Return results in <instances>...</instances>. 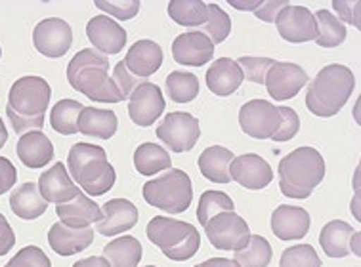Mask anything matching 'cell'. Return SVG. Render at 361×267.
Returning <instances> with one entry per match:
<instances>
[{"instance_id":"obj_31","label":"cell","mask_w":361,"mask_h":267,"mask_svg":"<svg viewBox=\"0 0 361 267\" xmlns=\"http://www.w3.org/2000/svg\"><path fill=\"white\" fill-rule=\"evenodd\" d=\"M134 166L142 176H155L163 170H171V155L157 144H142L134 153Z\"/></svg>"},{"instance_id":"obj_34","label":"cell","mask_w":361,"mask_h":267,"mask_svg":"<svg viewBox=\"0 0 361 267\" xmlns=\"http://www.w3.org/2000/svg\"><path fill=\"white\" fill-rule=\"evenodd\" d=\"M85 109V105L75 99H61L54 105L50 111V124L58 134L71 136L77 134V123H79L80 113Z\"/></svg>"},{"instance_id":"obj_47","label":"cell","mask_w":361,"mask_h":267,"mask_svg":"<svg viewBox=\"0 0 361 267\" xmlns=\"http://www.w3.org/2000/svg\"><path fill=\"white\" fill-rule=\"evenodd\" d=\"M287 4L289 2H285V0H268V2H262V6L258 8V10H255V15H257L258 20L276 23L277 13L281 12Z\"/></svg>"},{"instance_id":"obj_26","label":"cell","mask_w":361,"mask_h":267,"mask_svg":"<svg viewBox=\"0 0 361 267\" xmlns=\"http://www.w3.org/2000/svg\"><path fill=\"white\" fill-rule=\"evenodd\" d=\"M235 155L222 145H212L201 153L199 156V170L209 182L230 183V166Z\"/></svg>"},{"instance_id":"obj_6","label":"cell","mask_w":361,"mask_h":267,"mask_svg":"<svg viewBox=\"0 0 361 267\" xmlns=\"http://www.w3.org/2000/svg\"><path fill=\"white\" fill-rule=\"evenodd\" d=\"M145 233L149 241L163 250L166 258L174 261H185L197 254L201 247L199 231L191 223L172 220L166 216H155L147 223Z\"/></svg>"},{"instance_id":"obj_35","label":"cell","mask_w":361,"mask_h":267,"mask_svg":"<svg viewBox=\"0 0 361 267\" xmlns=\"http://www.w3.org/2000/svg\"><path fill=\"white\" fill-rule=\"evenodd\" d=\"M166 94L174 104H190L197 98L199 78L193 73L172 71L166 77Z\"/></svg>"},{"instance_id":"obj_30","label":"cell","mask_w":361,"mask_h":267,"mask_svg":"<svg viewBox=\"0 0 361 267\" xmlns=\"http://www.w3.org/2000/svg\"><path fill=\"white\" fill-rule=\"evenodd\" d=\"M104 258L111 267H138L142 260V244L136 237L123 235L104 248Z\"/></svg>"},{"instance_id":"obj_14","label":"cell","mask_w":361,"mask_h":267,"mask_svg":"<svg viewBox=\"0 0 361 267\" xmlns=\"http://www.w3.org/2000/svg\"><path fill=\"white\" fill-rule=\"evenodd\" d=\"M128 101V115L132 123L138 124L142 128L152 126L164 111V98L163 92L157 85L153 82H142L136 86V90L130 94Z\"/></svg>"},{"instance_id":"obj_55","label":"cell","mask_w":361,"mask_h":267,"mask_svg":"<svg viewBox=\"0 0 361 267\" xmlns=\"http://www.w3.org/2000/svg\"><path fill=\"white\" fill-rule=\"evenodd\" d=\"M0 58H2V48H0Z\"/></svg>"},{"instance_id":"obj_2","label":"cell","mask_w":361,"mask_h":267,"mask_svg":"<svg viewBox=\"0 0 361 267\" xmlns=\"http://www.w3.org/2000/svg\"><path fill=\"white\" fill-rule=\"evenodd\" d=\"M67 80L73 90L85 94L86 98L102 104L123 101L121 92L109 77V59L94 48L80 50L67 66Z\"/></svg>"},{"instance_id":"obj_1","label":"cell","mask_w":361,"mask_h":267,"mask_svg":"<svg viewBox=\"0 0 361 267\" xmlns=\"http://www.w3.org/2000/svg\"><path fill=\"white\" fill-rule=\"evenodd\" d=\"M52 98V88L42 77H21L10 88L6 117L13 130L27 134L44 126V113Z\"/></svg>"},{"instance_id":"obj_50","label":"cell","mask_w":361,"mask_h":267,"mask_svg":"<svg viewBox=\"0 0 361 267\" xmlns=\"http://www.w3.org/2000/svg\"><path fill=\"white\" fill-rule=\"evenodd\" d=\"M199 267H239L233 260L228 258H210V260L199 263Z\"/></svg>"},{"instance_id":"obj_8","label":"cell","mask_w":361,"mask_h":267,"mask_svg":"<svg viewBox=\"0 0 361 267\" xmlns=\"http://www.w3.org/2000/svg\"><path fill=\"white\" fill-rule=\"evenodd\" d=\"M210 244L218 250H241L249 244L250 231L243 218L235 212H220L204 225Z\"/></svg>"},{"instance_id":"obj_44","label":"cell","mask_w":361,"mask_h":267,"mask_svg":"<svg viewBox=\"0 0 361 267\" xmlns=\"http://www.w3.org/2000/svg\"><path fill=\"white\" fill-rule=\"evenodd\" d=\"M111 78L113 82H115V86L118 88V92H121V96H123V101L130 98V94L136 90V86L142 85L140 78L132 77L130 73H128V69H126V66L123 61H118L117 66H115V71H113Z\"/></svg>"},{"instance_id":"obj_15","label":"cell","mask_w":361,"mask_h":267,"mask_svg":"<svg viewBox=\"0 0 361 267\" xmlns=\"http://www.w3.org/2000/svg\"><path fill=\"white\" fill-rule=\"evenodd\" d=\"M230 176L233 182L243 185L247 190H264L274 180V170L262 156L257 153L235 156L230 166Z\"/></svg>"},{"instance_id":"obj_57","label":"cell","mask_w":361,"mask_h":267,"mask_svg":"<svg viewBox=\"0 0 361 267\" xmlns=\"http://www.w3.org/2000/svg\"><path fill=\"white\" fill-rule=\"evenodd\" d=\"M195 267H199V266H195Z\"/></svg>"},{"instance_id":"obj_48","label":"cell","mask_w":361,"mask_h":267,"mask_svg":"<svg viewBox=\"0 0 361 267\" xmlns=\"http://www.w3.org/2000/svg\"><path fill=\"white\" fill-rule=\"evenodd\" d=\"M16 244V235L13 229L10 228V223L4 216L0 214V256H6Z\"/></svg>"},{"instance_id":"obj_22","label":"cell","mask_w":361,"mask_h":267,"mask_svg":"<svg viewBox=\"0 0 361 267\" xmlns=\"http://www.w3.org/2000/svg\"><path fill=\"white\" fill-rule=\"evenodd\" d=\"M56 214L61 220L63 225L67 228H90V223H98L104 214H102V206H98L92 199H88L85 193H77L75 199L63 204H58Z\"/></svg>"},{"instance_id":"obj_37","label":"cell","mask_w":361,"mask_h":267,"mask_svg":"<svg viewBox=\"0 0 361 267\" xmlns=\"http://www.w3.org/2000/svg\"><path fill=\"white\" fill-rule=\"evenodd\" d=\"M233 201L224 191H204L197 206V220L201 225H207L210 218L220 212H233Z\"/></svg>"},{"instance_id":"obj_51","label":"cell","mask_w":361,"mask_h":267,"mask_svg":"<svg viewBox=\"0 0 361 267\" xmlns=\"http://www.w3.org/2000/svg\"><path fill=\"white\" fill-rule=\"evenodd\" d=\"M230 4L233 8H237V10H243V12H247V10H258V8L262 6V0H255V2H239V0H230Z\"/></svg>"},{"instance_id":"obj_9","label":"cell","mask_w":361,"mask_h":267,"mask_svg":"<svg viewBox=\"0 0 361 267\" xmlns=\"http://www.w3.org/2000/svg\"><path fill=\"white\" fill-rule=\"evenodd\" d=\"M201 136V124L190 113L174 111L163 118L157 126V137L174 153L191 151Z\"/></svg>"},{"instance_id":"obj_52","label":"cell","mask_w":361,"mask_h":267,"mask_svg":"<svg viewBox=\"0 0 361 267\" xmlns=\"http://www.w3.org/2000/svg\"><path fill=\"white\" fill-rule=\"evenodd\" d=\"M350 250H354L355 256H360V231H355L352 241H350Z\"/></svg>"},{"instance_id":"obj_21","label":"cell","mask_w":361,"mask_h":267,"mask_svg":"<svg viewBox=\"0 0 361 267\" xmlns=\"http://www.w3.org/2000/svg\"><path fill=\"white\" fill-rule=\"evenodd\" d=\"M39 191L42 199L54 204H63L75 199L79 193V187L75 185L71 176L67 174L63 163H56L50 170H47L39 178Z\"/></svg>"},{"instance_id":"obj_16","label":"cell","mask_w":361,"mask_h":267,"mask_svg":"<svg viewBox=\"0 0 361 267\" xmlns=\"http://www.w3.org/2000/svg\"><path fill=\"white\" fill-rule=\"evenodd\" d=\"M86 37L92 42L94 50L104 56H115L126 44L125 27L118 25L107 15H96L86 25Z\"/></svg>"},{"instance_id":"obj_12","label":"cell","mask_w":361,"mask_h":267,"mask_svg":"<svg viewBox=\"0 0 361 267\" xmlns=\"http://www.w3.org/2000/svg\"><path fill=\"white\" fill-rule=\"evenodd\" d=\"M276 27L283 40L293 44H302L317 39V25H315L314 13L308 8L287 4L281 12L277 13Z\"/></svg>"},{"instance_id":"obj_39","label":"cell","mask_w":361,"mask_h":267,"mask_svg":"<svg viewBox=\"0 0 361 267\" xmlns=\"http://www.w3.org/2000/svg\"><path fill=\"white\" fill-rule=\"evenodd\" d=\"M279 267H322V260L310 244H296L281 254Z\"/></svg>"},{"instance_id":"obj_24","label":"cell","mask_w":361,"mask_h":267,"mask_svg":"<svg viewBox=\"0 0 361 267\" xmlns=\"http://www.w3.org/2000/svg\"><path fill=\"white\" fill-rule=\"evenodd\" d=\"M16 153L27 168H42L54 159V145L40 130H31L18 139Z\"/></svg>"},{"instance_id":"obj_4","label":"cell","mask_w":361,"mask_h":267,"mask_svg":"<svg viewBox=\"0 0 361 267\" xmlns=\"http://www.w3.org/2000/svg\"><path fill=\"white\" fill-rule=\"evenodd\" d=\"M277 170L283 195L308 199L325 178V161L314 147H298L283 159Z\"/></svg>"},{"instance_id":"obj_18","label":"cell","mask_w":361,"mask_h":267,"mask_svg":"<svg viewBox=\"0 0 361 267\" xmlns=\"http://www.w3.org/2000/svg\"><path fill=\"white\" fill-rule=\"evenodd\" d=\"M104 218L96 223V231L104 237H117L130 231L138 223V209L126 199H111L102 206Z\"/></svg>"},{"instance_id":"obj_43","label":"cell","mask_w":361,"mask_h":267,"mask_svg":"<svg viewBox=\"0 0 361 267\" xmlns=\"http://www.w3.org/2000/svg\"><path fill=\"white\" fill-rule=\"evenodd\" d=\"M96 6L113 18H117V20H132L140 12L138 0H109V2L96 0Z\"/></svg>"},{"instance_id":"obj_10","label":"cell","mask_w":361,"mask_h":267,"mask_svg":"<svg viewBox=\"0 0 361 267\" xmlns=\"http://www.w3.org/2000/svg\"><path fill=\"white\" fill-rule=\"evenodd\" d=\"M239 124L247 136L257 137V139H268L279 128L281 115H279L277 105L269 104L266 99H252L241 107Z\"/></svg>"},{"instance_id":"obj_46","label":"cell","mask_w":361,"mask_h":267,"mask_svg":"<svg viewBox=\"0 0 361 267\" xmlns=\"http://www.w3.org/2000/svg\"><path fill=\"white\" fill-rule=\"evenodd\" d=\"M18 180V172L8 159L0 156V195H4L8 191L12 190L13 183Z\"/></svg>"},{"instance_id":"obj_17","label":"cell","mask_w":361,"mask_h":267,"mask_svg":"<svg viewBox=\"0 0 361 267\" xmlns=\"http://www.w3.org/2000/svg\"><path fill=\"white\" fill-rule=\"evenodd\" d=\"M172 56L180 66L201 67L209 63L214 56V44L201 31H190L178 35L176 40L172 42Z\"/></svg>"},{"instance_id":"obj_33","label":"cell","mask_w":361,"mask_h":267,"mask_svg":"<svg viewBox=\"0 0 361 267\" xmlns=\"http://www.w3.org/2000/svg\"><path fill=\"white\" fill-rule=\"evenodd\" d=\"M169 15L182 27H203L209 20V4L203 0H172Z\"/></svg>"},{"instance_id":"obj_28","label":"cell","mask_w":361,"mask_h":267,"mask_svg":"<svg viewBox=\"0 0 361 267\" xmlns=\"http://www.w3.org/2000/svg\"><path fill=\"white\" fill-rule=\"evenodd\" d=\"M118 120L117 115L107 109H96V107H85L80 113L77 132L85 136L99 137V139H109L117 132Z\"/></svg>"},{"instance_id":"obj_45","label":"cell","mask_w":361,"mask_h":267,"mask_svg":"<svg viewBox=\"0 0 361 267\" xmlns=\"http://www.w3.org/2000/svg\"><path fill=\"white\" fill-rule=\"evenodd\" d=\"M333 8L338 13V20L346 21L348 25H354L355 29H361V21H360V8L361 2L360 0H335L333 2Z\"/></svg>"},{"instance_id":"obj_20","label":"cell","mask_w":361,"mask_h":267,"mask_svg":"<svg viewBox=\"0 0 361 267\" xmlns=\"http://www.w3.org/2000/svg\"><path fill=\"white\" fill-rule=\"evenodd\" d=\"M123 63H125L132 77L142 80V78L152 77L161 69V66H163V50L153 40H138L136 44L130 46V50L125 56Z\"/></svg>"},{"instance_id":"obj_41","label":"cell","mask_w":361,"mask_h":267,"mask_svg":"<svg viewBox=\"0 0 361 267\" xmlns=\"http://www.w3.org/2000/svg\"><path fill=\"white\" fill-rule=\"evenodd\" d=\"M4 267H52V261L39 247H25Z\"/></svg>"},{"instance_id":"obj_53","label":"cell","mask_w":361,"mask_h":267,"mask_svg":"<svg viewBox=\"0 0 361 267\" xmlns=\"http://www.w3.org/2000/svg\"><path fill=\"white\" fill-rule=\"evenodd\" d=\"M8 142V132H6V126L2 123V118H0V147H4V144Z\"/></svg>"},{"instance_id":"obj_56","label":"cell","mask_w":361,"mask_h":267,"mask_svg":"<svg viewBox=\"0 0 361 267\" xmlns=\"http://www.w3.org/2000/svg\"><path fill=\"white\" fill-rule=\"evenodd\" d=\"M145 267H155V266H145Z\"/></svg>"},{"instance_id":"obj_11","label":"cell","mask_w":361,"mask_h":267,"mask_svg":"<svg viewBox=\"0 0 361 267\" xmlns=\"http://www.w3.org/2000/svg\"><path fill=\"white\" fill-rule=\"evenodd\" d=\"M33 44L47 58H63L73 44V31L69 23L59 18L42 20L33 31Z\"/></svg>"},{"instance_id":"obj_27","label":"cell","mask_w":361,"mask_h":267,"mask_svg":"<svg viewBox=\"0 0 361 267\" xmlns=\"http://www.w3.org/2000/svg\"><path fill=\"white\" fill-rule=\"evenodd\" d=\"M10 209L21 220H35L47 212L48 202L40 195L39 183L29 182L20 185L10 195Z\"/></svg>"},{"instance_id":"obj_38","label":"cell","mask_w":361,"mask_h":267,"mask_svg":"<svg viewBox=\"0 0 361 267\" xmlns=\"http://www.w3.org/2000/svg\"><path fill=\"white\" fill-rule=\"evenodd\" d=\"M201 33L207 35L212 44H220L231 33V20L218 4H209V20L201 27Z\"/></svg>"},{"instance_id":"obj_25","label":"cell","mask_w":361,"mask_h":267,"mask_svg":"<svg viewBox=\"0 0 361 267\" xmlns=\"http://www.w3.org/2000/svg\"><path fill=\"white\" fill-rule=\"evenodd\" d=\"M243 71L237 66L235 59L220 58L216 59L207 71V86L212 94L216 96H230L243 82Z\"/></svg>"},{"instance_id":"obj_3","label":"cell","mask_w":361,"mask_h":267,"mask_svg":"<svg viewBox=\"0 0 361 267\" xmlns=\"http://www.w3.org/2000/svg\"><path fill=\"white\" fill-rule=\"evenodd\" d=\"M354 88L355 77L348 67L338 63L323 67L308 86L306 107L315 117H335L346 105Z\"/></svg>"},{"instance_id":"obj_32","label":"cell","mask_w":361,"mask_h":267,"mask_svg":"<svg viewBox=\"0 0 361 267\" xmlns=\"http://www.w3.org/2000/svg\"><path fill=\"white\" fill-rule=\"evenodd\" d=\"M317 25V46L322 48H336L346 40V25L342 23L335 13L329 10H317L314 15Z\"/></svg>"},{"instance_id":"obj_29","label":"cell","mask_w":361,"mask_h":267,"mask_svg":"<svg viewBox=\"0 0 361 267\" xmlns=\"http://www.w3.org/2000/svg\"><path fill=\"white\" fill-rule=\"evenodd\" d=\"M354 228L350 223L342 222V220H333L322 229L319 235V244H322L323 252L329 258H346L352 254L350 250V241L354 237Z\"/></svg>"},{"instance_id":"obj_19","label":"cell","mask_w":361,"mask_h":267,"mask_svg":"<svg viewBox=\"0 0 361 267\" xmlns=\"http://www.w3.org/2000/svg\"><path fill=\"white\" fill-rule=\"evenodd\" d=\"M310 214L300 206L281 204L271 214V231L279 241H296L304 239L310 231Z\"/></svg>"},{"instance_id":"obj_54","label":"cell","mask_w":361,"mask_h":267,"mask_svg":"<svg viewBox=\"0 0 361 267\" xmlns=\"http://www.w3.org/2000/svg\"><path fill=\"white\" fill-rule=\"evenodd\" d=\"M352 214L360 220V195H355V201H352Z\"/></svg>"},{"instance_id":"obj_5","label":"cell","mask_w":361,"mask_h":267,"mask_svg":"<svg viewBox=\"0 0 361 267\" xmlns=\"http://www.w3.org/2000/svg\"><path fill=\"white\" fill-rule=\"evenodd\" d=\"M71 180L79 183L86 195L99 197L115 185V168L107 163V155L99 145L75 144L67 155Z\"/></svg>"},{"instance_id":"obj_42","label":"cell","mask_w":361,"mask_h":267,"mask_svg":"<svg viewBox=\"0 0 361 267\" xmlns=\"http://www.w3.org/2000/svg\"><path fill=\"white\" fill-rule=\"evenodd\" d=\"M277 109H279V115H281V124H279L276 134L271 136V139L283 144V142H289V139H293L298 134V130H300V118H298L296 111H293L290 107L281 105Z\"/></svg>"},{"instance_id":"obj_40","label":"cell","mask_w":361,"mask_h":267,"mask_svg":"<svg viewBox=\"0 0 361 267\" xmlns=\"http://www.w3.org/2000/svg\"><path fill=\"white\" fill-rule=\"evenodd\" d=\"M237 66L241 67L243 71V78L255 82V85H264L266 75L271 69V66L276 63V59L271 58H255V56H241L235 59Z\"/></svg>"},{"instance_id":"obj_23","label":"cell","mask_w":361,"mask_h":267,"mask_svg":"<svg viewBox=\"0 0 361 267\" xmlns=\"http://www.w3.org/2000/svg\"><path fill=\"white\" fill-rule=\"evenodd\" d=\"M94 241L92 228H67L63 223H54L48 231V242L56 254L73 256L79 254L82 250L90 247Z\"/></svg>"},{"instance_id":"obj_49","label":"cell","mask_w":361,"mask_h":267,"mask_svg":"<svg viewBox=\"0 0 361 267\" xmlns=\"http://www.w3.org/2000/svg\"><path fill=\"white\" fill-rule=\"evenodd\" d=\"M73 267H111L109 261L105 260L104 256H90L85 260H79L77 263H73Z\"/></svg>"},{"instance_id":"obj_7","label":"cell","mask_w":361,"mask_h":267,"mask_svg":"<svg viewBox=\"0 0 361 267\" xmlns=\"http://www.w3.org/2000/svg\"><path fill=\"white\" fill-rule=\"evenodd\" d=\"M144 199L147 204L155 209L171 212V214H182L190 209L193 201V187H191L190 176L184 170L171 168L161 178L149 180L144 185Z\"/></svg>"},{"instance_id":"obj_36","label":"cell","mask_w":361,"mask_h":267,"mask_svg":"<svg viewBox=\"0 0 361 267\" xmlns=\"http://www.w3.org/2000/svg\"><path fill=\"white\" fill-rule=\"evenodd\" d=\"M233 261L239 267H268L271 261V244L262 235H250L249 244L237 250Z\"/></svg>"},{"instance_id":"obj_13","label":"cell","mask_w":361,"mask_h":267,"mask_svg":"<svg viewBox=\"0 0 361 267\" xmlns=\"http://www.w3.org/2000/svg\"><path fill=\"white\" fill-rule=\"evenodd\" d=\"M308 82V75L302 67L287 61H276L266 75L264 85L268 88V94L276 101H287L295 98Z\"/></svg>"}]
</instances>
